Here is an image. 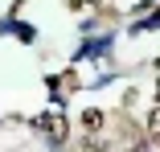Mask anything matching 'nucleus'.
Listing matches in <instances>:
<instances>
[{
    "label": "nucleus",
    "mask_w": 160,
    "mask_h": 152,
    "mask_svg": "<svg viewBox=\"0 0 160 152\" xmlns=\"http://www.w3.org/2000/svg\"><path fill=\"white\" fill-rule=\"evenodd\" d=\"M148 128H152V132H160V107L152 111V119H148Z\"/></svg>",
    "instance_id": "obj_1"
}]
</instances>
